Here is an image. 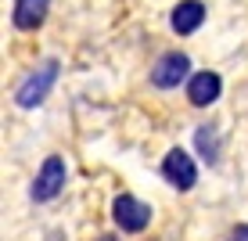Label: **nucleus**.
Here are the masks:
<instances>
[{
	"instance_id": "20e7f679",
	"label": "nucleus",
	"mask_w": 248,
	"mask_h": 241,
	"mask_svg": "<svg viewBox=\"0 0 248 241\" xmlns=\"http://www.w3.org/2000/svg\"><path fill=\"white\" fill-rule=\"evenodd\" d=\"M187 68H191V58L180 54V50H169V54H162L155 62V68H151V83L162 87V90H173L187 80Z\"/></svg>"
},
{
	"instance_id": "9d476101",
	"label": "nucleus",
	"mask_w": 248,
	"mask_h": 241,
	"mask_svg": "<svg viewBox=\"0 0 248 241\" xmlns=\"http://www.w3.org/2000/svg\"><path fill=\"white\" fill-rule=\"evenodd\" d=\"M230 241H248V223H241V227H234V234H230Z\"/></svg>"
},
{
	"instance_id": "f257e3e1",
	"label": "nucleus",
	"mask_w": 248,
	"mask_h": 241,
	"mask_svg": "<svg viewBox=\"0 0 248 241\" xmlns=\"http://www.w3.org/2000/svg\"><path fill=\"white\" fill-rule=\"evenodd\" d=\"M58 68H62V65H58L54 58H47V62L40 65L36 72H29V76H25V80H22V87L15 90V101H18V108H36L40 101L47 97L50 87H54V80H58Z\"/></svg>"
},
{
	"instance_id": "1a4fd4ad",
	"label": "nucleus",
	"mask_w": 248,
	"mask_h": 241,
	"mask_svg": "<svg viewBox=\"0 0 248 241\" xmlns=\"http://www.w3.org/2000/svg\"><path fill=\"white\" fill-rule=\"evenodd\" d=\"M194 144H198V155L209 162V166H216V162H219V130H216V126H198Z\"/></svg>"
},
{
	"instance_id": "7ed1b4c3",
	"label": "nucleus",
	"mask_w": 248,
	"mask_h": 241,
	"mask_svg": "<svg viewBox=\"0 0 248 241\" xmlns=\"http://www.w3.org/2000/svg\"><path fill=\"white\" fill-rule=\"evenodd\" d=\"M112 220L126 230V234H137V230H144L151 223V209L144 202H137L133 194H119L112 202Z\"/></svg>"
},
{
	"instance_id": "6e6552de",
	"label": "nucleus",
	"mask_w": 248,
	"mask_h": 241,
	"mask_svg": "<svg viewBox=\"0 0 248 241\" xmlns=\"http://www.w3.org/2000/svg\"><path fill=\"white\" fill-rule=\"evenodd\" d=\"M47 11H50V0H15V25L25 32L40 29V25L47 22Z\"/></svg>"
},
{
	"instance_id": "f03ea898",
	"label": "nucleus",
	"mask_w": 248,
	"mask_h": 241,
	"mask_svg": "<svg viewBox=\"0 0 248 241\" xmlns=\"http://www.w3.org/2000/svg\"><path fill=\"white\" fill-rule=\"evenodd\" d=\"M65 159L62 155H50V159L40 166V173L36 180H32V202H50V198H58L62 194V187H65Z\"/></svg>"
},
{
	"instance_id": "9b49d317",
	"label": "nucleus",
	"mask_w": 248,
	"mask_h": 241,
	"mask_svg": "<svg viewBox=\"0 0 248 241\" xmlns=\"http://www.w3.org/2000/svg\"><path fill=\"white\" fill-rule=\"evenodd\" d=\"M97 241H115V238H112V234H105V238H97Z\"/></svg>"
},
{
	"instance_id": "423d86ee",
	"label": "nucleus",
	"mask_w": 248,
	"mask_h": 241,
	"mask_svg": "<svg viewBox=\"0 0 248 241\" xmlns=\"http://www.w3.org/2000/svg\"><path fill=\"white\" fill-rule=\"evenodd\" d=\"M219 90H223V80H219L216 72H194L191 83H187V97H191V105H212V101L219 97Z\"/></svg>"
},
{
	"instance_id": "39448f33",
	"label": "nucleus",
	"mask_w": 248,
	"mask_h": 241,
	"mask_svg": "<svg viewBox=\"0 0 248 241\" xmlns=\"http://www.w3.org/2000/svg\"><path fill=\"white\" fill-rule=\"evenodd\" d=\"M162 177H166L176 191H191L194 180H198V169H194L191 155H187L184 148H173L166 159H162Z\"/></svg>"
},
{
	"instance_id": "0eeeda50",
	"label": "nucleus",
	"mask_w": 248,
	"mask_h": 241,
	"mask_svg": "<svg viewBox=\"0 0 248 241\" xmlns=\"http://www.w3.org/2000/svg\"><path fill=\"white\" fill-rule=\"evenodd\" d=\"M202 22H205V4L202 0H180V4L173 7V18H169L173 32H180V36H191Z\"/></svg>"
}]
</instances>
